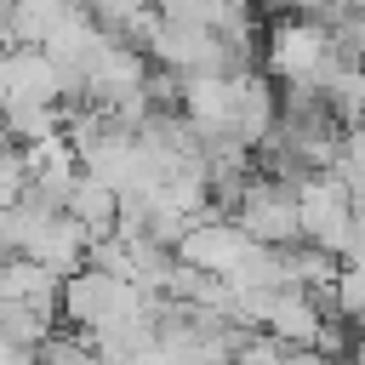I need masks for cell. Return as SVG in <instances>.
<instances>
[{
    "mask_svg": "<svg viewBox=\"0 0 365 365\" xmlns=\"http://www.w3.org/2000/svg\"><path fill=\"white\" fill-rule=\"evenodd\" d=\"M148 291H137L131 279H114V274H97V268H74L57 279V319L68 331H97V325H114L125 314L143 308Z\"/></svg>",
    "mask_w": 365,
    "mask_h": 365,
    "instance_id": "cell-1",
    "label": "cell"
},
{
    "mask_svg": "<svg viewBox=\"0 0 365 365\" xmlns=\"http://www.w3.org/2000/svg\"><path fill=\"white\" fill-rule=\"evenodd\" d=\"M228 222H234L245 240H257V245H291V240H297V194H291L285 182H274V177L251 171V177H245V194H240V205H234Z\"/></svg>",
    "mask_w": 365,
    "mask_h": 365,
    "instance_id": "cell-2",
    "label": "cell"
},
{
    "mask_svg": "<svg viewBox=\"0 0 365 365\" xmlns=\"http://www.w3.org/2000/svg\"><path fill=\"white\" fill-rule=\"evenodd\" d=\"M0 103H57V68L40 46L0 51Z\"/></svg>",
    "mask_w": 365,
    "mask_h": 365,
    "instance_id": "cell-3",
    "label": "cell"
},
{
    "mask_svg": "<svg viewBox=\"0 0 365 365\" xmlns=\"http://www.w3.org/2000/svg\"><path fill=\"white\" fill-rule=\"evenodd\" d=\"M314 325H319V308L302 285H274L268 291V308H262V331L291 342V348H308L314 342Z\"/></svg>",
    "mask_w": 365,
    "mask_h": 365,
    "instance_id": "cell-4",
    "label": "cell"
},
{
    "mask_svg": "<svg viewBox=\"0 0 365 365\" xmlns=\"http://www.w3.org/2000/svg\"><path fill=\"white\" fill-rule=\"evenodd\" d=\"M63 211L86 228V240H103V234H114V217H120V200H114V188L108 182H97V177H74V188H68V200H63Z\"/></svg>",
    "mask_w": 365,
    "mask_h": 365,
    "instance_id": "cell-5",
    "label": "cell"
},
{
    "mask_svg": "<svg viewBox=\"0 0 365 365\" xmlns=\"http://www.w3.org/2000/svg\"><path fill=\"white\" fill-rule=\"evenodd\" d=\"M0 137L17 148L63 137V108L57 103H0Z\"/></svg>",
    "mask_w": 365,
    "mask_h": 365,
    "instance_id": "cell-6",
    "label": "cell"
},
{
    "mask_svg": "<svg viewBox=\"0 0 365 365\" xmlns=\"http://www.w3.org/2000/svg\"><path fill=\"white\" fill-rule=\"evenodd\" d=\"M0 297L6 302H46V308H57V274H46L34 257H0Z\"/></svg>",
    "mask_w": 365,
    "mask_h": 365,
    "instance_id": "cell-7",
    "label": "cell"
},
{
    "mask_svg": "<svg viewBox=\"0 0 365 365\" xmlns=\"http://www.w3.org/2000/svg\"><path fill=\"white\" fill-rule=\"evenodd\" d=\"M51 331H57V308H46V302H6V297H0V342L34 348V342H46Z\"/></svg>",
    "mask_w": 365,
    "mask_h": 365,
    "instance_id": "cell-8",
    "label": "cell"
},
{
    "mask_svg": "<svg viewBox=\"0 0 365 365\" xmlns=\"http://www.w3.org/2000/svg\"><path fill=\"white\" fill-rule=\"evenodd\" d=\"M80 6H86V17H91L103 34H114V40H120V34L131 29V17L143 11V0H80Z\"/></svg>",
    "mask_w": 365,
    "mask_h": 365,
    "instance_id": "cell-9",
    "label": "cell"
},
{
    "mask_svg": "<svg viewBox=\"0 0 365 365\" xmlns=\"http://www.w3.org/2000/svg\"><path fill=\"white\" fill-rule=\"evenodd\" d=\"M11 6H17V0H0V40H6V29H11Z\"/></svg>",
    "mask_w": 365,
    "mask_h": 365,
    "instance_id": "cell-10",
    "label": "cell"
}]
</instances>
